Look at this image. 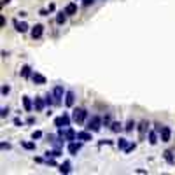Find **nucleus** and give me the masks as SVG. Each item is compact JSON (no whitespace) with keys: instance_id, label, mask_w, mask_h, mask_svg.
<instances>
[{"instance_id":"f257e3e1","label":"nucleus","mask_w":175,"mask_h":175,"mask_svg":"<svg viewBox=\"0 0 175 175\" xmlns=\"http://www.w3.org/2000/svg\"><path fill=\"white\" fill-rule=\"evenodd\" d=\"M102 124H104V119H102L100 116H91V119L88 121V124H86V130H89V131H100Z\"/></svg>"},{"instance_id":"f03ea898","label":"nucleus","mask_w":175,"mask_h":175,"mask_svg":"<svg viewBox=\"0 0 175 175\" xmlns=\"http://www.w3.org/2000/svg\"><path fill=\"white\" fill-rule=\"evenodd\" d=\"M86 116H88L86 109L77 107V109H74V112H72V121H74V123H77V124H81V123H84Z\"/></svg>"},{"instance_id":"7ed1b4c3","label":"nucleus","mask_w":175,"mask_h":175,"mask_svg":"<svg viewBox=\"0 0 175 175\" xmlns=\"http://www.w3.org/2000/svg\"><path fill=\"white\" fill-rule=\"evenodd\" d=\"M63 93H65V89H63V86H61V84H58V86L53 89V95H55V105H61Z\"/></svg>"},{"instance_id":"20e7f679","label":"nucleus","mask_w":175,"mask_h":175,"mask_svg":"<svg viewBox=\"0 0 175 175\" xmlns=\"http://www.w3.org/2000/svg\"><path fill=\"white\" fill-rule=\"evenodd\" d=\"M44 33V25H40V23H37L35 26L32 28V32H30V35H32V39L35 40V39H40Z\"/></svg>"},{"instance_id":"39448f33","label":"nucleus","mask_w":175,"mask_h":175,"mask_svg":"<svg viewBox=\"0 0 175 175\" xmlns=\"http://www.w3.org/2000/svg\"><path fill=\"white\" fill-rule=\"evenodd\" d=\"M159 137H161V142H170V138H172V130H170V126H163V128H161Z\"/></svg>"},{"instance_id":"423d86ee","label":"nucleus","mask_w":175,"mask_h":175,"mask_svg":"<svg viewBox=\"0 0 175 175\" xmlns=\"http://www.w3.org/2000/svg\"><path fill=\"white\" fill-rule=\"evenodd\" d=\"M30 79H32V82H33V84H37V86H42V84H46V77H44L42 74H39V72H33Z\"/></svg>"},{"instance_id":"0eeeda50","label":"nucleus","mask_w":175,"mask_h":175,"mask_svg":"<svg viewBox=\"0 0 175 175\" xmlns=\"http://www.w3.org/2000/svg\"><path fill=\"white\" fill-rule=\"evenodd\" d=\"M91 133H93V131H89V130L79 131V133H77V140H81V142H89V140H93Z\"/></svg>"},{"instance_id":"6e6552de","label":"nucleus","mask_w":175,"mask_h":175,"mask_svg":"<svg viewBox=\"0 0 175 175\" xmlns=\"http://www.w3.org/2000/svg\"><path fill=\"white\" fill-rule=\"evenodd\" d=\"M12 25H14V28H16V32H19V33H25V32H28V23H25V21H18V19H14L12 21Z\"/></svg>"},{"instance_id":"1a4fd4ad","label":"nucleus","mask_w":175,"mask_h":175,"mask_svg":"<svg viewBox=\"0 0 175 175\" xmlns=\"http://www.w3.org/2000/svg\"><path fill=\"white\" fill-rule=\"evenodd\" d=\"M75 104V93L74 91H67L65 93V105L67 107H74Z\"/></svg>"},{"instance_id":"9d476101","label":"nucleus","mask_w":175,"mask_h":175,"mask_svg":"<svg viewBox=\"0 0 175 175\" xmlns=\"http://www.w3.org/2000/svg\"><path fill=\"white\" fill-rule=\"evenodd\" d=\"M81 147H82L81 142H70L68 144V153H70L72 156H77V153L81 151Z\"/></svg>"},{"instance_id":"9b49d317","label":"nucleus","mask_w":175,"mask_h":175,"mask_svg":"<svg viewBox=\"0 0 175 175\" xmlns=\"http://www.w3.org/2000/svg\"><path fill=\"white\" fill-rule=\"evenodd\" d=\"M147 126H149L147 121H142V123L138 124V137H140V140H144V138H145V133H147Z\"/></svg>"},{"instance_id":"f8f14e48","label":"nucleus","mask_w":175,"mask_h":175,"mask_svg":"<svg viewBox=\"0 0 175 175\" xmlns=\"http://www.w3.org/2000/svg\"><path fill=\"white\" fill-rule=\"evenodd\" d=\"M33 107H35V110H44V107H46V100L40 98V96H37V98L33 100Z\"/></svg>"},{"instance_id":"ddd939ff","label":"nucleus","mask_w":175,"mask_h":175,"mask_svg":"<svg viewBox=\"0 0 175 175\" xmlns=\"http://www.w3.org/2000/svg\"><path fill=\"white\" fill-rule=\"evenodd\" d=\"M21 102H23V107H25V110H26V112H32V109H33V102L30 100V96H23Z\"/></svg>"},{"instance_id":"4468645a","label":"nucleus","mask_w":175,"mask_h":175,"mask_svg":"<svg viewBox=\"0 0 175 175\" xmlns=\"http://www.w3.org/2000/svg\"><path fill=\"white\" fill-rule=\"evenodd\" d=\"M32 68H30V65H23L21 67V72H19V75L23 77V79H28V77H32Z\"/></svg>"},{"instance_id":"2eb2a0df","label":"nucleus","mask_w":175,"mask_h":175,"mask_svg":"<svg viewBox=\"0 0 175 175\" xmlns=\"http://www.w3.org/2000/svg\"><path fill=\"white\" fill-rule=\"evenodd\" d=\"M60 173H70L72 172V165H70V161H63V163L60 165Z\"/></svg>"},{"instance_id":"dca6fc26","label":"nucleus","mask_w":175,"mask_h":175,"mask_svg":"<svg viewBox=\"0 0 175 175\" xmlns=\"http://www.w3.org/2000/svg\"><path fill=\"white\" fill-rule=\"evenodd\" d=\"M163 158H165V161L168 165H175V156H173V153L172 151H165L163 153Z\"/></svg>"},{"instance_id":"f3484780","label":"nucleus","mask_w":175,"mask_h":175,"mask_svg":"<svg viewBox=\"0 0 175 175\" xmlns=\"http://www.w3.org/2000/svg\"><path fill=\"white\" fill-rule=\"evenodd\" d=\"M65 12L68 14V16H74V14H77V6L74 4V2H70V4H67V7H65Z\"/></svg>"},{"instance_id":"a211bd4d","label":"nucleus","mask_w":175,"mask_h":175,"mask_svg":"<svg viewBox=\"0 0 175 175\" xmlns=\"http://www.w3.org/2000/svg\"><path fill=\"white\" fill-rule=\"evenodd\" d=\"M67 16H68V14H67L65 11L58 12V14H56V23H58V25H65V21H67Z\"/></svg>"},{"instance_id":"6ab92c4d","label":"nucleus","mask_w":175,"mask_h":175,"mask_svg":"<svg viewBox=\"0 0 175 175\" xmlns=\"http://www.w3.org/2000/svg\"><path fill=\"white\" fill-rule=\"evenodd\" d=\"M149 144L151 145H156L158 144V131H149Z\"/></svg>"},{"instance_id":"aec40b11","label":"nucleus","mask_w":175,"mask_h":175,"mask_svg":"<svg viewBox=\"0 0 175 175\" xmlns=\"http://www.w3.org/2000/svg\"><path fill=\"white\" fill-rule=\"evenodd\" d=\"M46 158H58V156H61V151L58 147L55 149V151H46V154H44Z\"/></svg>"},{"instance_id":"412c9836","label":"nucleus","mask_w":175,"mask_h":175,"mask_svg":"<svg viewBox=\"0 0 175 175\" xmlns=\"http://www.w3.org/2000/svg\"><path fill=\"white\" fill-rule=\"evenodd\" d=\"M128 138H124V137H119V140H117V147L121 149V151H124L126 147H128Z\"/></svg>"},{"instance_id":"4be33fe9","label":"nucleus","mask_w":175,"mask_h":175,"mask_svg":"<svg viewBox=\"0 0 175 175\" xmlns=\"http://www.w3.org/2000/svg\"><path fill=\"white\" fill-rule=\"evenodd\" d=\"M135 128H137V126H135V121L130 119L128 123H126V126H124V131H126V133H131V131L135 130Z\"/></svg>"},{"instance_id":"5701e85b","label":"nucleus","mask_w":175,"mask_h":175,"mask_svg":"<svg viewBox=\"0 0 175 175\" xmlns=\"http://www.w3.org/2000/svg\"><path fill=\"white\" fill-rule=\"evenodd\" d=\"M21 147L26 151H35V140L33 142H21Z\"/></svg>"},{"instance_id":"b1692460","label":"nucleus","mask_w":175,"mask_h":175,"mask_svg":"<svg viewBox=\"0 0 175 175\" xmlns=\"http://www.w3.org/2000/svg\"><path fill=\"white\" fill-rule=\"evenodd\" d=\"M121 126H123V124H121L119 121H112V124H110V130L114 131V133H119V131H121Z\"/></svg>"},{"instance_id":"393cba45","label":"nucleus","mask_w":175,"mask_h":175,"mask_svg":"<svg viewBox=\"0 0 175 175\" xmlns=\"http://www.w3.org/2000/svg\"><path fill=\"white\" fill-rule=\"evenodd\" d=\"M44 100H46V105H49V107H51V105H55V95H53V93H47Z\"/></svg>"},{"instance_id":"a878e982","label":"nucleus","mask_w":175,"mask_h":175,"mask_svg":"<svg viewBox=\"0 0 175 175\" xmlns=\"http://www.w3.org/2000/svg\"><path fill=\"white\" fill-rule=\"evenodd\" d=\"M55 126H56V128H63V126H65V124H63V117H61V116L55 119Z\"/></svg>"},{"instance_id":"bb28decb","label":"nucleus","mask_w":175,"mask_h":175,"mask_svg":"<svg viewBox=\"0 0 175 175\" xmlns=\"http://www.w3.org/2000/svg\"><path fill=\"white\" fill-rule=\"evenodd\" d=\"M135 147H137V144H135V142H130V144H128V147L124 149V153H131V151H135Z\"/></svg>"},{"instance_id":"cd10ccee","label":"nucleus","mask_w":175,"mask_h":175,"mask_svg":"<svg viewBox=\"0 0 175 175\" xmlns=\"http://www.w3.org/2000/svg\"><path fill=\"white\" fill-rule=\"evenodd\" d=\"M32 138H33V140H39V138H42V131H40V130L33 131V133H32Z\"/></svg>"},{"instance_id":"c85d7f7f","label":"nucleus","mask_w":175,"mask_h":175,"mask_svg":"<svg viewBox=\"0 0 175 175\" xmlns=\"http://www.w3.org/2000/svg\"><path fill=\"white\" fill-rule=\"evenodd\" d=\"M9 93H11V88L7 86V84H4V86H2V95H4V96H7Z\"/></svg>"},{"instance_id":"c756f323","label":"nucleus","mask_w":175,"mask_h":175,"mask_svg":"<svg viewBox=\"0 0 175 175\" xmlns=\"http://www.w3.org/2000/svg\"><path fill=\"white\" fill-rule=\"evenodd\" d=\"M7 114H9V109H7V107H2V110H0V117L4 119V117H7Z\"/></svg>"},{"instance_id":"7c9ffc66","label":"nucleus","mask_w":175,"mask_h":175,"mask_svg":"<svg viewBox=\"0 0 175 175\" xmlns=\"http://www.w3.org/2000/svg\"><path fill=\"white\" fill-rule=\"evenodd\" d=\"M96 0H82V6L84 7H89V6H93Z\"/></svg>"},{"instance_id":"2f4dec72","label":"nucleus","mask_w":175,"mask_h":175,"mask_svg":"<svg viewBox=\"0 0 175 175\" xmlns=\"http://www.w3.org/2000/svg\"><path fill=\"white\" fill-rule=\"evenodd\" d=\"M46 163L49 165V166H56V161H55V158H46Z\"/></svg>"},{"instance_id":"473e14b6","label":"nucleus","mask_w":175,"mask_h":175,"mask_svg":"<svg viewBox=\"0 0 175 175\" xmlns=\"http://www.w3.org/2000/svg\"><path fill=\"white\" fill-rule=\"evenodd\" d=\"M104 124H105V126H110V124H112V121H110V116H105V117H104Z\"/></svg>"},{"instance_id":"72a5a7b5","label":"nucleus","mask_w":175,"mask_h":175,"mask_svg":"<svg viewBox=\"0 0 175 175\" xmlns=\"http://www.w3.org/2000/svg\"><path fill=\"white\" fill-rule=\"evenodd\" d=\"M104 144L105 145H112L114 142H112V140H107V138H105V140H100V145H104Z\"/></svg>"},{"instance_id":"f704fd0d","label":"nucleus","mask_w":175,"mask_h":175,"mask_svg":"<svg viewBox=\"0 0 175 175\" xmlns=\"http://www.w3.org/2000/svg\"><path fill=\"white\" fill-rule=\"evenodd\" d=\"M23 124H25V123H23L19 117H16V119H14V126H23Z\"/></svg>"},{"instance_id":"c9c22d12","label":"nucleus","mask_w":175,"mask_h":175,"mask_svg":"<svg viewBox=\"0 0 175 175\" xmlns=\"http://www.w3.org/2000/svg\"><path fill=\"white\" fill-rule=\"evenodd\" d=\"M39 14H40V16H47V14H49V9H40Z\"/></svg>"},{"instance_id":"e433bc0d","label":"nucleus","mask_w":175,"mask_h":175,"mask_svg":"<svg viewBox=\"0 0 175 175\" xmlns=\"http://www.w3.org/2000/svg\"><path fill=\"white\" fill-rule=\"evenodd\" d=\"M2 149H4V151H9V149H11V144H6V142H2Z\"/></svg>"},{"instance_id":"4c0bfd02","label":"nucleus","mask_w":175,"mask_h":175,"mask_svg":"<svg viewBox=\"0 0 175 175\" xmlns=\"http://www.w3.org/2000/svg\"><path fill=\"white\" fill-rule=\"evenodd\" d=\"M26 123H28V124H33V123H35V117H28Z\"/></svg>"},{"instance_id":"58836bf2","label":"nucleus","mask_w":175,"mask_h":175,"mask_svg":"<svg viewBox=\"0 0 175 175\" xmlns=\"http://www.w3.org/2000/svg\"><path fill=\"white\" fill-rule=\"evenodd\" d=\"M0 25H2V26L6 25V18H4V16H0Z\"/></svg>"},{"instance_id":"ea45409f","label":"nucleus","mask_w":175,"mask_h":175,"mask_svg":"<svg viewBox=\"0 0 175 175\" xmlns=\"http://www.w3.org/2000/svg\"><path fill=\"white\" fill-rule=\"evenodd\" d=\"M11 0H2V6H6V4H9Z\"/></svg>"}]
</instances>
